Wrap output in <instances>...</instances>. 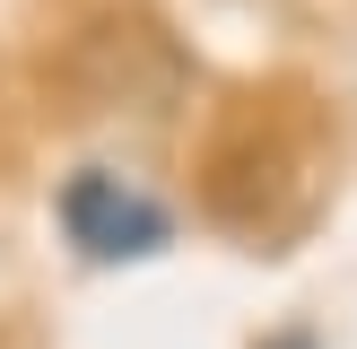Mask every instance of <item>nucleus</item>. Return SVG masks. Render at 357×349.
Here are the masks:
<instances>
[{
    "mask_svg": "<svg viewBox=\"0 0 357 349\" xmlns=\"http://www.w3.org/2000/svg\"><path fill=\"white\" fill-rule=\"evenodd\" d=\"M61 227H70V244H79L87 262H139V253L166 244V209L139 184L105 174V166H87V174L61 184Z\"/></svg>",
    "mask_w": 357,
    "mask_h": 349,
    "instance_id": "f257e3e1",
    "label": "nucleus"
},
{
    "mask_svg": "<svg viewBox=\"0 0 357 349\" xmlns=\"http://www.w3.org/2000/svg\"><path fill=\"white\" fill-rule=\"evenodd\" d=\"M271 349H314V341H305V332H279V341H271Z\"/></svg>",
    "mask_w": 357,
    "mask_h": 349,
    "instance_id": "f03ea898",
    "label": "nucleus"
}]
</instances>
